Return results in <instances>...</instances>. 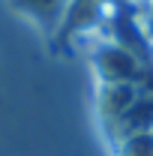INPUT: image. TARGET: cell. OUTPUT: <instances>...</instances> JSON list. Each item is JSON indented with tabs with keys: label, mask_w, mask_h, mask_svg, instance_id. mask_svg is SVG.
<instances>
[{
	"label": "cell",
	"mask_w": 153,
	"mask_h": 156,
	"mask_svg": "<svg viewBox=\"0 0 153 156\" xmlns=\"http://www.w3.org/2000/svg\"><path fill=\"white\" fill-rule=\"evenodd\" d=\"M12 3L18 9H24V12H30L45 27H51V21L57 18L60 12H63V6H66V0H12Z\"/></svg>",
	"instance_id": "cell-1"
}]
</instances>
